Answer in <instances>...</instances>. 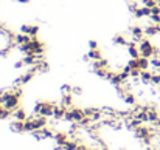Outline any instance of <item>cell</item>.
I'll use <instances>...</instances> for the list:
<instances>
[{
	"label": "cell",
	"mask_w": 160,
	"mask_h": 150,
	"mask_svg": "<svg viewBox=\"0 0 160 150\" xmlns=\"http://www.w3.org/2000/svg\"><path fill=\"white\" fill-rule=\"evenodd\" d=\"M138 50H140V54L143 56V57H148V59H151L152 56H154V53H156V47L151 44V40L149 39H142L140 40V44H138Z\"/></svg>",
	"instance_id": "cell-1"
},
{
	"label": "cell",
	"mask_w": 160,
	"mask_h": 150,
	"mask_svg": "<svg viewBox=\"0 0 160 150\" xmlns=\"http://www.w3.org/2000/svg\"><path fill=\"white\" fill-rule=\"evenodd\" d=\"M12 118L16 119V121H27L30 116H28V113L23 110V108H16V110H12Z\"/></svg>",
	"instance_id": "cell-2"
},
{
	"label": "cell",
	"mask_w": 160,
	"mask_h": 150,
	"mask_svg": "<svg viewBox=\"0 0 160 150\" xmlns=\"http://www.w3.org/2000/svg\"><path fill=\"white\" fill-rule=\"evenodd\" d=\"M11 130L16 133H23L25 132V121H12L11 122Z\"/></svg>",
	"instance_id": "cell-3"
},
{
	"label": "cell",
	"mask_w": 160,
	"mask_h": 150,
	"mask_svg": "<svg viewBox=\"0 0 160 150\" xmlns=\"http://www.w3.org/2000/svg\"><path fill=\"white\" fill-rule=\"evenodd\" d=\"M113 44H115V45H120V47H128L129 39H128L124 34H117V36L113 37Z\"/></svg>",
	"instance_id": "cell-4"
},
{
	"label": "cell",
	"mask_w": 160,
	"mask_h": 150,
	"mask_svg": "<svg viewBox=\"0 0 160 150\" xmlns=\"http://www.w3.org/2000/svg\"><path fill=\"white\" fill-rule=\"evenodd\" d=\"M73 95H62V98H61V105H64V107H67V108H72L73 107Z\"/></svg>",
	"instance_id": "cell-5"
},
{
	"label": "cell",
	"mask_w": 160,
	"mask_h": 150,
	"mask_svg": "<svg viewBox=\"0 0 160 150\" xmlns=\"http://www.w3.org/2000/svg\"><path fill=\"white\" fill-rule=\"evenodd\" d=\"M87 56H89V59L90 60H100V59H103V53L98 50H89L87 51Z\"/></svg>",
	"instance_id": "cell-6"
},
{
	"label": "cell",
	"mask_w": 160,
	"mask_h": 150,
	"mask_svg": "<svg viewBox=\"0 0 160 150\" xmlns=\"http://www.w3.org/2000/svg\"><path fill=\"white\" fill-rule=\"evenodd\" d=\"M12 116V111L8 110L5 105H0V119H8Z\"/></svg>",
	"instance_id": "cell-7"
},
{
	"label": "cell",
	"mask_w": 160,
	"mask_h": 150,
	"mask_svg": "<svg viewBox=\"0 0 160 150\" xmlns=\"http://www.w3.org/2000/svg\"><path fill=\"white\" fill-rule=\"evenodd\" d=\"M82 93V88L81 87H73V90H72V95L73 96H79Z\"/></svg>",
	"instance_id": "cell-8"
},
{
	"label": "cell",
	"mask_w": 160,
	"mask_h": 150,
	"mask_svg": "<svg viewBox=\"0 0 160 150\" xmlns=\"http://www.w3.org/2000/svg\"><path fill=\"white\" fill-rule=\"evenodd\" d=\"M89 48H90V50H97V48H98V44H97L95 40H90V42H89Z\"/></svg>",
	"instance_id": "cell-9"
}]
</instances>
